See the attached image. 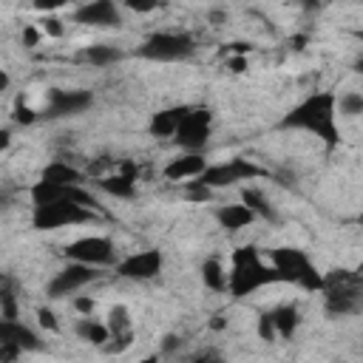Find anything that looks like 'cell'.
I'll return each mask as SVG.
<instances>
[{"label": "cell", "mask_w": 363, "mask_h": 363, "mask_svg": "<svg viewBox=\"0 0 363 363\" xmlns=\"http://www.w3.org/2000/svg\"><path fill=\"white\" fill-rule=\"evenodd\" d=\"M37 323H40L45 332H60V320H57V315H54L48 306H40V309H37Z\"/></svg>", "instance_id": "32"}, {"label": "cell", "mask_w": 363, "mask_h": 363, "mask_svg": "<svg viewBox=\"0 0 363 363\" xmlns=\"http://www.w3.org/2000/svg\"><path fill=\"white\" fill-rule=\"evenodd\" d=\"M0 318H20L17 281L9 272H0Z\"/></svg>", "instance_id": "25"}, {"label": "cell", "mask_w": 363, "mask_h": 363, "mask_svg": "<svg viewBox=\"0 0 363 363\" xmlns=\"http://www.w3.org/2000/svg\"><path fill=\"white\" fill-rule=\"evenodd\" d=\"M213 136V111L210 108H187L184 119L179 122L173 142L182 150H204Z\"/></svg>", "instance_id": "9"}, {"label": "cell", "mask_w": 363, "mask_h": 363, "mask_svg": "<svg viewBox=\"0 0 363 363\" xmlns=\"http://www.w3.org/2000/svg\"><path fill=\"white\" fill-rule=\"evenodd\" d=\"M40 179H45V182H51V184H85L88 176H85V170H79L77 164L62 162V159H54V162H48V164L43 167Z\"/></svg>", "instance_id": "20"}, {"label": "cell", "mask_w": 363, "mask_h": 363, "mask_svg": "<svg viewBox=\"0 0 363 363\" xmlns=\"http://www.w3.org/2000/svg\"><path fill=\"white\" fill-rule=\"evenodd\" d=\"M269 284H278V272L272 264L261 258L258 247H235L227 269V292L235 301H241Z\"/></svg>", "instance_id": "2"}, {"label": "cell", "mask_w": 363, "mask_h": 363, "mask_svg": "<svg viewBox=\"0 0 363 363\" xmlns=\"http://www.w3.org/2000/svg\"><path fill=\"white\" fill-rule=\"evenodd\" d=\"M258 337H261V340H267V343L278 340V332H275V320H272V312H269V309L258 315Z\"/></svg>", "instance_id": "29"}, {"label": "cell", "mask_w": 363, "mask_h": 363, "mask_svg": "<svg viewBox=\"0 0 363 363\" xmlns=\"http://www.w3.org/2000/svg\"><path fill=\"white\" fill-rule=\"evenodd\" d=\"M187 108H190V105H170V108L156 111V113L150 116V122H147V133H150L153 139H173L179 122H182L184 113H187Z\"/></svg>", "instance_id": "17"}, {"label": "cell", "mask_w": 363, "mask_h": 363, "mask_svg": "<svg viewBox=\"0 0 363 363\" xmlns=\"http://www.w3.org/2000/svg\"><path fill=\"white\" fill-rule=\"evenodd\" d=\"M96 187L113 199H133L136 196V170L133 164H125L119 173L96 176Z\"/></svg>", "instance_id": "16"}, {"label": "cell", "mask_w": 363, "mask_h": 363, "mask_svg": "<svg viewBox=\"0 0 363 363\" xmlns=\"http://www.w3.org/2000/svg\"><path fill=\"white\" fill-rule=\"evenodd\" d=\"M303 43H306V37H292V40H289V45H292L295 51H301V48H303Z\"/></svg>", "instance_id": "43"}, {"label": "cell", "mask_w": 363, "mask_h": 363, "mask_svg": "<svg viewBox=\"0 0 363 363\" xmlns=\"http://www.w3.org/2000/svg\"><path fill=\"white\" fill-rule=\"evenodd\" d=\"M79 60L91 68H108V65H116L119 60H125V51L119 45H108V43H94V45H85L79 51Z\"/></svg>", "instance_id": "19"}, {"label": "cell", "mask_w": 363, "mask_h": 363, "mask_svg": "<svg viewBox=\"0 0 363 363\" xmlns=\"http://www.w3.org/2000/svg\"><path fill=\"white\" fill-rule=\"evenodd\" d=\"M258 176H264V170L255 162H250L244 156H233L227 162H213V164L207 162V167L196 176V182H201L210 190H221V187H235V184L258 179Z\"/></svg>", "instance_id": "7"}, {"label": "cell", "mask_w": 363, "mask_h": 363, "mask_svg": "<svg viewBox=\"0 0 363 363\" xmlns=\"http://www.w3.org/2000/svg\"><path fill=\"white\" fill-rule=\"evenodd\" d=\"M227 68H230L233 74H244V71H247V54H233V57H227Z\"/></svg>", "instance_id": "37"}, {"label": "cell", "mask_w": 363, "mask_h": 363, "mask_svg": "<svg viewBox=\"0 0 363 363\" xmlns=\"http://www.w3.org/2000/svg\"><path fill=\"white\" fill-rule=\"evenodd\" d=\"M269 264L278 272V284H295L306 292L320 289V272L306 250L301 247H275L269 252Z\"/></svg>", "instance_id": "4"}, {"label": "cell", "mask_w": 363, "mask_h": 363, "mask_svg": "<svg viewBox=\"0 0 363 363\" xmlns=\"http://www.w3.org/2000/svg\"><path fill=\"white\" fill-rule=\"evenodd\" d=\"M179 346H182V337H179V335H164V340H162V352H164V354L176 352Z\"/></svg>", "instance_id": "40"}, {"label": "cell", "mask_w": 363, "mask_h": 363, "mask_svg": "<svg viewBox=\"0 0 363 363\" xmlns=\"http://www.w3.org/2000/svg\"><path fill=\"white\" fill-rule=\"evenodd\" d=\"M116 275L125 281H153L162 269H164V255L162 250H142V252H130L122 261L113 264Z\"/></svg>", "instance_id": "12"}, {"label": "cell", "mask_w": 363, "mask_h": 363, "mask_svg": "<svg viewBox=\"0 0 363 363\" xmlns=\"http://www.w3.org/2000/svg\"><path fill=\"white\" fill-rule=\"evenodd\" d=\"M227 20H230V14H227L224 9H210V11H207V23H210L213 28H221Z\"/></svg>", "instance_id": "36"}, {"label": "cell", "mask_w": 363, "mask_h": 363, "mask_svg": "<svg viewBox=\"0 0 363 363\" xmlns=\"http://www.w3.org/2000/svg\"><path fill=\"white\" fill-rule=\"evenodd\" d=\"M17 357H23V349L17 343H0V363L17 360Z\"/></svg>", "instance_id": "34"}, {"label": "cell", "mask_w": 363, "mask_h": 363, "mask_svg": "<svg viewBox=\"0 0 363 363\" xmlns=\"http://www.w3.org/2000/svg\"><path fill=\"white\" fill-rule=\"evenodd\" d=\"M272 312V320H275V332H278V337H284V340H289L295 332H298V326H301V309L295 306V303H278V306H272L269 309Z\"/></svg>", "instance_id": "21"}, {"label": "cell", "mask_w": 363, "mask_h": 363, "mask_svg": "<svg viewBox=\"0 0 363 363\" xmlns=\"http://www.w3.org/2000/svg\"><path fill=\"white\" fill-rule=\"evenodd\" d=\"M281 128L284 130H306V133H315L329 147H335L340 142L337 113H335V94L332 91H312L309 96H303L298 105H292L281 116Z\"/></svg>", "instance_id": "1"}, {"label": "cell", "mask_w": 363, "mask_h": 363, "mask_svg": "<svg viewBox=\"0 0 363 363\" xmlns=\"http://www.w3.org/2000/svg\"><path fill=\"white\" fill-rule=\"evenodd\" d=\"M74 23L79 26H94V28H122V9L116 0H88L71 14Z\"/></svg>", "instance_id": "13"}, {"label": "cell", "mask_w": 363, "mask_h": 363, "mask_svg": "<svg viewBox=\"0 0 363 363\" xmlns=\"http://www.w3.org/2000/svg\"><path fill=\"white\" fill-rule=\"evenodd\" d=\"M204 167H207L204 150H182L179 156H173V159L164 164L162 173H164L167 182H187V179H196Z\"/></svg>", "instance_id": "14"}, {"label": "cell", "mask_w": 363, "mask_h": 363, "mask_svg": "<svg viewBox=\"0 0 363 363\" xmlns=\"http://www.w3.org/2000/svg\"><path fill=\"white\" fill-rule=\"evenodd\" d=\"M37 28L43 31V37H62V34H65L62 20H60V17H54V14H45V17L37 23Z\"/></svg>", "instance_id": "30"}, {"label": "cell", "mask_w": 363, "mask_h": 363, "mask_svg": "<svg viewBox=\"0 0 363 363\" xmlns=\"http://www.w3.org/2000/svg\"><path fill=\"white\" fill-rule=\"evenodd\" d=\"M20 40H23V45H26V48H37V45H40V40H43V31L31 23V26H26V28H23V37H20Z\"/></svg>", "instance_id": "33"}, {"label": "cell", "mask_w": 363, "mask_h": 363, "mask_svg": "<svg viewBox=\"0 0 363 363\" xmlns=\"http://www.w3.org/2000/svg\"><path fill=\"white\" fill-rule=\"evenodd\" d=\"M99 267H91V264H79V261H68L60 272L51 275V281L45 284V295L51 301H60V298H68L74 292H79L82 286L99 281Z\"/></svg>", "instance_id": "10"}, {"label": "cell", "mask_w": 363, "mask_h": 363, "mask_svg": "<svg viewBox=\"0 0 363 363\" xmlns=\"http://www.w3.org/2000/svg\"><path fill=\"white\" fill-rule=\"evenodd\" d=\"M0 343H17L23 352H40L43 349L40 335L17 318H0Z\"/></svg>", "instance_id": "15"}, {"label": "cell", "mask_w": 363, "mask_h": 363, "mask_svg": "<svg viewBox=\"0 0 363 363\" xmlns=\"http://www.w3.org/2000/svg\"><path fill=\"white\" fill-rule=\"evenodd\" d=\"M323 295V312L329 318H349L363 309V278L357 269L335 267L329 272H320V289Z\"/></svg>", "instance_id": "3"}, {"label": "cell", "mask_w": 363, "mask_h": 363, "mask_svg": "<svg viewBox=\"0 0 363 363\" xmlns=\"http://www.w3.org/2000/svg\"><path fill=\"white\" fill-rule=\"evenodd\" d=\"M94 298H74V309L79 312V315H94Z\"/></svg>", "instance_id": "39"}, {"label": "cell", "mask_w": 363, "mask_h": 363, "mask_svg": "<svg viewBox=\"0 0 363 363\" xmlns=\"http://www.w3.org/2000/svg\"><path fill=\"white\" fill-rule=\"evenodd\" d=\"M335 113L343 119H357L363 113V94L360 91H346L335 96Z\"/></svg>", "instance_id": "26"}, {"label": "cell", "mask_w": 363, "mask_h": 363, "mask_svg": "<svg viewBox=\"0 0 363 363\" xmlns=\"http://www.w3.org/2000/svg\"><path fill=\"white\" fill-rule=\"evenodd\" d=\"M99 213L91 207H82L71 199H57L48 204H34L31 213V227L45 233V230H60V227H77V224H88L96 221Z\"/></svg>", "instance_id": "6"}, {"label": "cell", "mask_w": 363, "mask_h": 363, "mask_svg": "<svg viewBox=\"0 0 363 363\" xmlns=\"http://www.w3.org/2000/svg\"><path fill=\"white\" fill-rule=\"evenodd\" d=\"M62 255H65V261H79V264H91V267H111V264H116V250H113V241L108 235L74 238L71 244H65Z\"/></svg>", "instance_id": "11"}, {"label": "cell", "mask_w": 363, "mask_h": 363, "mask_svg": "<svg viewBox=\"0 0 363 363\" xmlns=\"http://www.w3.org/2000/svg\"><path fill=\"white\" fill-rule=\"evenodd\" d=\"M241 201L255 213V218H264V221H269V224H278V221H281L278 210L269 204V199H267L258 187H241Z\"/></svg>", "instance_id": "22"}, {"label": "cell", "mask_w": 363, "mask_h": 363, "mask_svg": "<svg viewBox=\"0 0 363 363\" xmlns=\"http://www.w3.org/2000/svg\"><path fill=\"white\" fill-rule=\"evenodd\" d=\"M184 196H187L190 201L204 204V201H210V199H213V190H210V187H204V184H201V182H196V179H187V182H184Z\"/></svg>", "instance_id": "28"}, {"label": "cell", "mask_w": 363, "mask_h": 363, "mask_svg": "<svg viewBox=\"0 0 363 363\" xmlns=\"http://www.w3.org/2000/svg\"><path fill=\"white\" fill-rule=\"evenodd\" d=\"M199 272H201V284L210 292H227V267L221 258H204Z\"/></svg>", "instance_id": "24"}, {"label": "cell", "mask_w": 363, "mask_h": 363, "mask_svg": "<svg viewBox=\"0 0 363 363\" xmlns=\"http://www.w3.org/2000/svg\"><path fill=\"white\" fill-rule=\"evenodd\" d=\"M122 6L128 11H133V14H150V11H156L162 6V0H122Z\"/></svg>", "instance_id": "31"}, {"label": "cell", "mask_w": 363, "mask_h": 363, "mask_svg": "<svg viewBox=\"0 0 363 363\" xmlns=\"http://www.w3.org/2000/svg\"><path fill=\"white\" fill-rule=\"evenodd\" d=\"M74 332H77L79 340H85V343H91V346H105L108 337H111L105 320H96L94 315H82V318L74 323Z\"/></svg>", "instance_id": "23"}, {"label": "cell", "mask_w": 363, "mask_h": 363, "mask_svg": "<svg viewBox=\"0 0 363 363\" xmlns=\"http://www.w3.org/2000/svg\"><path fill=\"white\" fill-rule=\"evenodd\" d=\"M94 105V94L85 88H51L45 94V105L40 111V119L57 122L68 116H79Z\"/></svg>", "instance_id": "8"}, {"label": "cell", "mask_w": 363, "mask_h": 363, "mask_svg": "<svg viewBox=\"0 0 363 363\" xmlns=\"http://www.w3.org/2000/svg\"><path fill=\"white\" fill-rule=\"evenodd\" d=\"M196 54V40L187 31H153L136 48L139 60L150 62H182Z\"/></svg>", "instance_id": "5"}, {"label": "cell", "mask_w": 363, "mask_h": 363, "mask_svg": "<svg viewBox=\"0 0 363 363\" xmlns=\"http://www.w3.org/2000/svg\"><path fill=\"white\" fill-rule=\"evenodd\" d=\"M31 3H34V9H37V11L51 14V11L62 9V6H65V3H71V0H31Z\"/></svg>", "instance_id": "35"}, {"label": "cell", "mask_w": 363, "mask_h": 363, "mask_svg": "<svg viewBox=\"0 0 363 363\" xmlns=\"http://www.w3.org/2000/svg\"><path fill=\"white\" fill-rule=\"evenodd\" d=\"M11 204H14V187L3 184V187H0V213H6Z\"/></svg>", "instance_id": "38"}, {"label": "cell", "mask_w": 363, "mask_h": 363, "mask_svg": "<svg viewBox=\"0 0 363 363\" xmlns=\"http://www.w3.org/2000/svg\"><path fill=\"white\" fill-rule=\"evenodd\" d=\"M9 85H11V77H9V74H6L3 68H0V91H6Z\"/></svg>", "instance_id": "42"}, {"label": "cell", "mask_w": 363, "mask_h": 363, "mask_svg": "<svg viewBox=\"0 0 363 363\" xmlns=\"http://www.w3.org/2000/svg\"><path fill=\"white\" fill-rule=\"evenodd\" d=\"M11 119H14L17 125H34V122L40 119V111H34V108H28L23 99H17L14 108H11Z\"/></svg>", "instance_id": "27"}, {"label": "cell", "mask_w": 363, "mask_h": 363, "mask_svg": "<svg viewBox=\"0 0 363 363\" xmlns=\"http://www.w3.org/2000/svg\"><path fill=\"white\" fill-rule=\"evenodd\" d=\"M213 216H216L218 227H224L227 233H238V230H244V227H250V224L258 221L255 213L244 201H238V204H218L213 210Z\"/></svg>", "instance_id": "18"}, {"label": "cell", "mask_w": 363, "mask_h": 363, "mask_svg": "<svg viewBox=\"0 0 363 363\" xmlns=\"http://www.w3.org/2000/svg\"><path fill=\"white\" fill-rule=\"evenodd\" d=\"M11 147V128H0V153Z\"/></svg>", "instance_id": "41"}]
</instances>
